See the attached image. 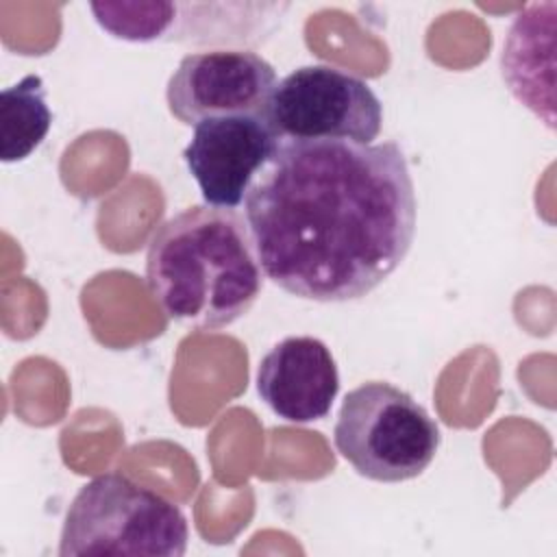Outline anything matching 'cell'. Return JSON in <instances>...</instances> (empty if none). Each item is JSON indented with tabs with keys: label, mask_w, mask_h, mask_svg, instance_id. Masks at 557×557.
<instances>
[{
	"label": "cell",
	"mask_w": 557,
	"mask_h": 557,
	"mask_svg": "<svg viewBox=\"0 0 557 557\" xmlns=\"http://www.w3.org/2000/svg\"><path fill=\"white\" fill-rule=\"evenodd\" d=\"M244 220L265 278L305 300L346 302L405 261L416 187L396 141L278 139Z\"/></svg>",
	"instance_id": "cell-1"
},
{
	"label": "cell",
	"mask_w": 557,
	"mask_h": 557,
	"mask_svg": "<svg viewBox=\"0 0 557 557\" xmlns=\"http://www.w3.org/2000/svg\"><path fill=\"white\" fill-rule=\"evenodd\" d=\"M263 276L248 224L235 209L187 207L148 242L146 285L163 313L191 331H218L246 315Z\"/></svg>",
	"instance_id": "cell-2"
},
{
	"label": "cell",
	"mask_w": 557,
	"mask_h": 557,
	"mask_svg": "<svg viewBox=\"0 0 557 557\" xmlns=\"http://www.w3.org/2000/svg\"><path fill=\"white\" fill-rule=\"evenodd\" d=\"M189 527L183 509L120 472L81 485L59 540V555L183 557Z\"/></svg>",
	"instance_id": "cell-3"
},
{
	"label": "cell",
	"mask_w": 557,
	"mask_h": 557,
	"mask_svg": "<svg viewBox=\"0 0 557 557\" xmlns=\"http://www.w3.org/2000/svg\"><path fill=\"white\" fill-rule=\"evenodd\" d=\"M333 442L361 476L400 483L429 468L442 435L411 394L385 381H368L344 396Z\"/></svg>",
	"instance_id": "cell-4"
},
{
	"label": "cell",
	"mask_w": 557,
	"mask_h": 557,
	"mask_svg": "<svg viewBox=\"0 0 557 557\" xmlns=\"http://www.w3.org/2000/svg\"><path fill=\"white\" fill-rule=\"evenodd\" d=\"M265 120L278 139H344L372 144L383 104L372 87L335 65H302L281 78Z\"/></svg>",
	"instance_id": "cell-5"
},
{
	"label": "cell",
	"mask_w": 557,
	"mask_h": 557,
	"mask_svg": "<svg viewBox=\"0 0 557 557\" xmlns=\"http://www.w3.org/2000/svg\"><path fill=\"white\" fill-rule=\"evenodd\" d=\"M274 67L252 50L211 48L185 54L168 81L170 113L189 126L222 115H265Z\"/></svg>",
	"instance_id": "cell-6"
},
{
	"label": "cell",
	"mask_w": 557,
	"mask_h": 557,
	"mask_svg": "<svg viewBox=\"0 0 557 557\" xmlns=\"http://www.w3.org/2000/svg\"><path fill=\"white\" fill-rule=\"evenodd\" d=\"M276 146L278 135L265 115H222L194 126L183 159L209 207L235 209Z\"/></svg>",
	"instance_id": "cell-7"
},
{
	"label": "cell",
	"mask_w": 557,
	"mask_h": 557,
	"mask_svg": "<svg viewBox=\"0 0 557 557\" xmlns=\"http://www.w3.org/2000/svg\"><path fill=\"white\" fill-rule=\"evenodd\" d=\"M257 392L285 422L322 420L339 392L337 363L322 339L311 335L285 337L261 357Z\"/></svg>",
	"instance_id": "cell-8"
},
{
	"label": "cell",
	"mask_w": 557,
	"mask_h": 557,
	"mask_svg": "<svg viewBox=\"0 0 557 557\" xmlns=\"http://www.w3.org/2000/svg\"><path fill=\"white\" fill-rule=\"evenodd\" d=\"M555 17L557 2L529 4L513 17L500 54L505 85L548 128H555Z\"/></svg>",
	"instance_id": "cell-9"
},
{
	"label": "cell",
	"mask_w": 557,
	"mask_h": 557,
	"mask_svg": "<svg viewBox=\"0 0 557 557\" xmlns=\"http://www.w3.org/2000/svg\"><path fill=\"white\" fill-rule=\"evenodd\" d=\"M52 113L39 74H28L0 94V159L24 161L46 139Z\"/></svg>",
	"instance_id": "cell-10"
},
{
	"label": "cell",
	"mask_w": 557,
	"mask_h": 557,
	"mask_svg": "<svg viewBox=\"0 0 557 557\" xmlns=\"http://www.w3.org/2000/svg\"><path fill=\"white\" fill-rule=\"evenodd\" d=\"M89 9L102 30L133 44L165 41L174 22V2L163 0L91 2Z\"/></svg>",
	"instance_id": "cell-11"
}]
</instances>
